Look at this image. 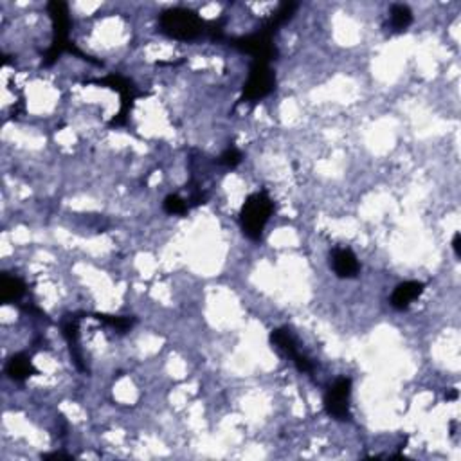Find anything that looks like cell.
<instances>
[{
  "instance_id": "6da1fadb",
  "label": "cell",
  "mask_w": 461,
  "mask_h": 461,
  "mask_svg": "<svg viewBox=\"0 0 461 461\" xmlns=\"http://www.w3.org/2000/svg\"><path fill=\"white\" fill-rule=\"evenodd\" d=\"M47 11L52 22V44L44 54L45 67L54 64L64 52H71V54L80 56L81 60L92 61V64L100 65L96 60H92V58L88 56V54L81 52L80 49L76 47V44L71 42V38H68V31H71V25L73 24H71V16H68L67 4H65V2H60V0H52V2H49L47 4Z\"/></svg>"
},
{
  "instance_id": "7a4b0ae2",
  "label": "cell",
  "mask_w": 461,
  "mask_h": 461,
  "mask_svg": "<svg viewBox=\"0 0 461 461\" xmlns=\"http://www.w3.org/2000/svg\"><path fill=\"white\" fill-rule=\"evenodd\" d=\"M208 22H204L197 11L188 8H172L166 9L159 18V31L168 38L181 42L197 40L205 35Z\"/></svg>"
},
{
  "instance_id": "3957f363",
  "label": "cell",
  "mask_w": 461,
  "mask_h": 461,
  "mask_svg": "<svg viewBox=\"0 0 461 461\" xmlns=\"http://www.w3.org/2000/svg\"><path fill=\"white\" fill-rule=\"evenodd\" d=\"M274 211V202L265 191L251 195L240 211L241 231L249 240H260L263 233L265 224L269 222L270 215Z\"/></svg>"
},
{
  "instance_id": "277c9868",
  "label": "cell",
  "mask_w": 461,
  "mask_h": 461,
  "mask_svg": "<svg viewBox=\"0 0 461 461\" xmlns=\"http://www.w3.org/2000/svg\"><path fill=\"white\" fill-rule=\"evenodd\" d=\"M274 35L263 31L258 28L256 32L247 35V37L234 38L231 40V45L241 52H247L249 56H253V61H261V64H269V61L276 60L277 49L273 42Z\"/></svg>"
},
{
  "instance_id": "5b68a950",
  "label": "cell",
  "mask_w": 461,
  "mask_h": 461,
  "mask_svg": "<svg viewBox=\"0 0 461 461\" xmlns=\"http://www.w3.org/2000/svg\"><path fill=\"white\" fill-rule=\"evenodd\" d=\"M276 87V76L270 71L269 64H261V61H253L249 71V78L244 85V94H241V101H249V103H256V101L263 100L269 96Z\"/></svg>"
},
{
  "instance_id": "8992f818",
  "label": "cell",
  "mask_w": 461,
  "mask_h": 461,
  "mask_svg": "<svg viewBox=\"0 0 461 461\" xmlns=\"http://www.w3.org/2000/svg\"><path fill=\"white\" fill-rule=\"evenodd\" d=\"M94 83L103 85V87H110L112 90H117L121 94V109L117 112V116L110 121L112 126H121L126 123V116L132 110V104L136 101V97L139 96V92H136V87L130 83L126 78L119 76V74H109L107 78H101V80H96Z\"/></svg>"
},
{
  "instance_id": "52a82bcc",
  "label": "cell",
  "mask_w": 461,
  "mask_h": 461,
  "mask_svg": "<svg viewBox=\"0 0 461 461\" xmlns=\"http://www.w3.org/2000/svg\"><path fill=\"white\" fill-rule=\"evenodd\" d=\"M349 395H352V381L346 377L337 378L325 397V409L335 420H349Z\"/></svg>"
},
{
  "instance_id": "ba28073f",
  "label": "cell",
  "mask_w": 461,
  "mask_h": 461,
  "mask_svg": "<svg viewBox=\"0 0 461 461\" xmlns=\"http://www.w3.org/2000/svg\"><path fill=\"white\" fill-rule=\"evenodd\" d=\"M80 313H73V316H65L61 321V330H64V337L68 342V349L73 355V361L80 371H87V366L83 362V355L80 349Z\"/></svg>"
},
{
  "instance_id": "9c48e42d",
  "label": "cell",
  "mask_w": 461,
  "mask_h": 461,
  "mask_svg": "<svg viewBox=\"0 0 461 461\" xmlns=\"http://www.w3.org/2000/svg\"><path fill=\"white\" fill-rule=\"evenodd\" d=\"M332 267H333V273H335L339 277H342V280L355 277L359 274V270H361V265H359L357 256H355L349 249L333 251Z\"/></svg>"
},
{
  "instance_id": "30bf717a",
  "label": "cell",
  "mask_w": 461,
  "mask_h": 461,
  "mask_svg": "<svg viewBox=\"0 0 461 461\" xmlns=\"http://www.w3.org/2000/svg\"><path fill=\"white\" fill-rule=\"evenodd\" d=\"M421 292H424V283H420V281H404L395 289L393 296H391V306L397 310L409 309L411 303L418 299Z\"/></svg>"
},
{
  "instance_id": "8fae6325",
  "label": "cell",
  "mask_w": 461,
  "mask_h": 461,
  "mask_svg": "<svg viewBox=\"0 0 461 461\" xmlns=\"http://www.w3.org/2000/svg\"><path fill=\"white\" fill-rule=\"evenodd\" d=\"M9 378H13L15 382H24L25 378H29L31 375L37 373V368L32 366L31 359L25 353H16L9 359L8 366H6Z\"/></svg>"
},
{
  "instance_id": "7c38bea8",
  "label": "cell",
  "mask_w": 461,
  "mask_h": 461,
  "mask_svg": "<svg viewBox=\"0 0 461 461\" xmlns=\"http://www.w3.org/2000/svg\"><path fill=\"white\" fill-rule=\"evenodd\" d=\"M296 9H297L296 2H283V4H280V8H277L276 11L267 18V20L261 22L260 29L270 32V35H276L277 29H280L281 25H285L287 22L292 18Z\"/></svg>"
},
{
  "instance_id": "4fadbf2b",
  "label": "cell",
  "mask_w": 461,
  "mask_h": 461,
  "mask_svg": "<svg viewBox=\"0 0 461 461\" xmlns=\"http://www.w3.org/2000/svg\"><path fill=\"white\" fill-rule=\"evenodd\" d=\"M25 294V283L20 277L11 276L4 273L0 276V301L2 303H13L18 301Z\"/></svg>"
},
{
  "instance_id": "5bb4252c",
  "label": "cell",
  "mask_w": 461,
  "mask_h": 461,
  "mask_svg": "<svg viewBox=\"0 0 461 461\" xmlns=\"http://www.w3.org/2000/svg\"><path fill=\"white\" fill-rule=\"evenodd\" d=\"M270 342H273V346H276L277 349H281V352L285 353V355H289L292 361L299 355L296 341H294V337L289 328L273 330V333H270Z\"/></svg>"
},
{
  "instance_id": "9a60e30c",
  "label": "cell",
  "mask_w": 461,
  "mask_h": 461,
  "mask_svg": "<svg viewBox=\"0 0 461 461\" xmlns=\"http://www.w3.org/2000/svg\"><path fill=\"white\" fill-rule=\"evenodd\" d=\"M389 15H391V28L397 32L405 31V29L413 24V13L404 4H395Z\"/></svg>"
},
{
  "instance_id": "2e32d148",
  "label": "cell",
  "mask_w": 461,
  "mask_h": 461,
  "mask_svg": "<svg viewBox=\"0 0 461 461\" xmlns=\"http://www.w3.org/2000/svg\"><path fill=\"white\" fill-rule=\"evenodd\" d=\"M94 319L104 323V325L112 326L119 333H125L136 325V319L128 316H107V313H94Z\"/></svg>"
},
{
  "instance_id": "e0dca14e",
  "label": "cell",
  "mask_w": 461,
  "mask_h": 461,
  "mask_svg": "<svg viewBox=\"0 0 461 461\" xmlns=\"http://www.w3.org/2000/svg\"><path fill=\"white\" fill-rule=\"evenodd\" d=\"M162 208L168 215H186L189 209L188 202L182 200L181 197H176V195H168L162 202Z\"/></svg>"
},
{
  "instance_id": "ac0fdd59",
  "label": "cell",
  "mask_w": 461,
  "mask_h": 461,
  "mask_svg": "<svg viewBox=\"0 0 461 461\" xmlns=\"http://www.w3.org/2000/svg\"><path fill=\"white\" fill-rule=\"evenodd\" d=\"M241 159H244V157H241L240 150L234 148V146H229V148L220 155V164H224L225 168L229 169H234L238 164H240Z\"/></svg>"
},
{
  "instance_id": "d6986e66",
  "label": "cell",
  "mask_w": 461,
  "mask_h": 461,
  "mask_svg": "<svg viewBox=\"0 0 461 461\" xmlns=\"http://www.w3.org/2000/svg\"><path fill=\"white\" fill-rule=\"evenodd\" d=\"M44 460H71V454H65V453H51V454H44Z\"/></svg>"
},
{
  "instance_id": "ffe728a7",
  "label": "cell",
  "mask_w": 461,
  "mask_h": 461,
  "mask_svg": "<svg viewBox=\"0 0 461 461\" xmlns=\"http://www.w3.org/2000/svg\"><path fill=\"white\" fill-rule=\"evenodd\" d=\"M453 247H454V253H456V256L461 258V234L460 233L454 234Z\"/></svg>"
},
{
  "instance_id": "44dd1931",
  "label": "cell",
  "mask_w": 461,
  "mask_h": 461,
  "mask_svg": "<svg viewBox=\"0 0 461 461\" xmlns=\"http://www.w3.org/2000/svg\"><path fill=\"white\" fill-rule=\"evenodd\" d=\"M445 398H447V400H456V398H457V389H449V391H447V393H445Z\"/></svg>"
}]
</instances>
